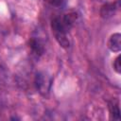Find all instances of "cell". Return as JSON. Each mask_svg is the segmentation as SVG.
Segmentation results:
<instances>
[{
    "instance_id": "cell-1",
    "label": "cell",
    "mask_w": 121,
    "mask_h": 121,
    "mask_svg": "<svg viewBox=\"0 0 121 121\" xmlns=\"http://www.w3.org/2000/svg\"><path fill=\"white\" fill-rule=\"evenodd\" d=\"M77 20L76 13H68L62 17H56L52 20L51 27L54 33V36L59 43V44L63 47L67 48L70 45V41L68 38V32L71 27L74 26Z\"/></svg>"
},
{
    "instance_id": "cell-2",
    "label": "cell",
    "mask_w": 121,
    "mask_h": 121,
    "mask_svg": "<svg viewBox=\"0 0 121 121\" xmlns=\"http://www.w3.org/2000/svg\"><path fill=\"white\" fill-rule=\"evenodd\" d=\"M35 85L39 93L45 96L49 94L52 85V78L46 72H39L35 77Z\"/></svg>"
},
{
    "instance_id": "cell-3",
    "label": "cell",
    "mask_w": 121,
    "mask_h": 121,
    "mask_svg": "<svg viewBox=\"0 0 121 121\" xmlns=\"http://www.w3.org/2000/svg\"><path fill=\"white\" fill-rule=\"evenodd\" d=\"M108 47L112 52H119L121 50V35L119 33H114L111 36L108 42Z\"/></svg>"
},
{
    "instance_id": "cell-4",
    "label": "cell",
    "mask_w": 121,
    "mask_h": 121,
    "mask_svg": "<svg viewBox=\"0 0 121 121\" xmlns=\"http://www.w3.org/2000/svg\"><path fill=\"white\" fill-rule=\"evenodd\" d=\"M29 47L32 51V54L36 57H40L43 54V51H44V48H43V45L42 43V42L38 39H35V38H32L30 41H29Z\"/></svg>"
},
{
    "instance_id": "cell-5",
    "label": "cell",
    "mask_w": 121,
    "mask_h": 121,
    "mask_svg": "<svg viewBox=\"0 0 121 121\" xmlns=\"http://www.w3.org/2000/svg\"><path fill=\"white\" fill-rule=\"evenodd\" d=\"M109 109L111 112V115L112 118L115 119V120H119L120 119V110H119V106H118V102L117 101H112L109 104Z\"/></svg>"
},
{
    "instance_id": "cell-6",
    "label": "cell",
    "mask_w": 121,
    "mask_h": 121,
    "mask_svg": "<svg viewBox=\"0 0 121 121\" xmlns=\"http://www.w3.org/2000/svg\"><path fill=\"white\" fill-rule=\"evenodd\" d=\"M117 8H118V6L115 7V4H108V5H106V6H104V7L102 8V9H101V15H102L103 17L112 16V13L114 12V10H115Z\"/></svg>"
},
{
    "instance_id": "cell-7",
    "label": "cell",
    "mask_w": 121,
    "mask_h": 121,
    "mask_svg": "<svg viewBox=\"0 0 121 121\" xmlns=\"http://www.w3.org/2000/svg\"><path fill=\"white\" fill-rule=\"evenodd\" d=\"M121 57L120 56H118L116 59H115V60H114V63H113V67H114V70L118 73V74H120V72H121Z\"/></svg>"
},
{
    "instance_id": "cell-8",
    "label": "cell",
    "mask_w": 121,
    "mask_h": 121,
    "mask_svg": "<svg viewBox=\"0 0 121 121\" xmlns=\"http://www.w3.org/2000/svg\"><path fill=\"white\" fill-rule=\"evenodd\" d=\"M44 1L50 3V4L54 5V6H60L61 4V2H62V0H44Z\"/></svg>"
}]
</instances>
